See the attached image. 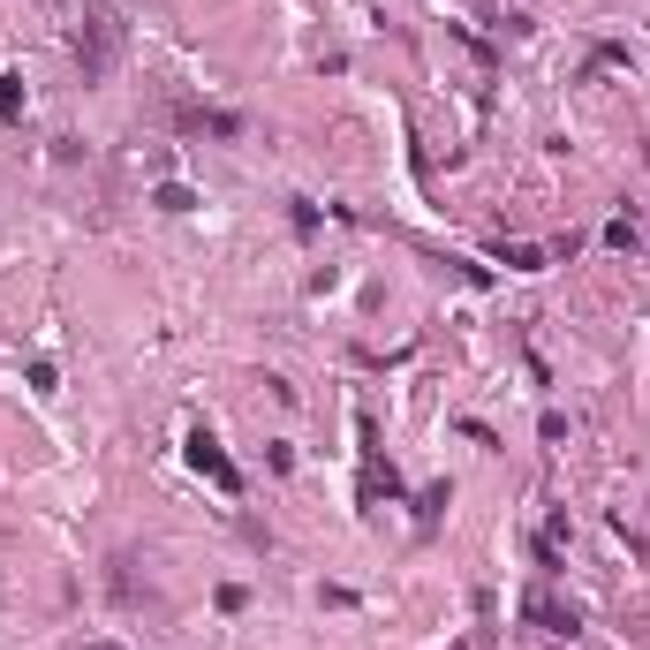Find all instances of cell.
<instances>
[{"label":"cell","mask_w":650,"mask_h":650,"mask_svg":"<svg viewBox=\"0 0 650 650\" xmlns=\"http://www.w3.org/2000/svg\"><path fill=\"white\" fill-rule=\"evenodd\" d=\"M122 46H129V23L114 8H84V23H76V68H84V84H107L114 61H122Z\"/></svg>","instance_id":"cell-1"},{"label":"cell","mask_w":650,"mask_h":650,"mask_svg":"<svg viewBox=\"0 0 650 650\" xmlns=\"http://www.w3.org/2000/svg\"><path fill=\"white\" fill-rule=\"evenodd\" d=\"M182 462L220 491V499H242V491H250V485H242V470L227 462V447H220V432H212V424H189V432H182Z\"/></svg>","instance_id":"cell-2"},{"label":"cell","mask_w":650,"mask_h":650,"mask_svg":"<svg viewBox=\"0 0 650 650\" xmlns=\"http://www.w3.org/2000/svg\"><path fill=\"white\" fill-rule=\"evenodd\" d=\"M174 129H182V137H212V145H242V129H250V122H242L235 107H182V114H174Z\"/></svg>","instance_id":"cell-3"},{"label":"cell","mask_w":650,"mask_h":650,"mask_svg":"<svg viewBox=\"0 0 650 650\" xmlns=\"http://www.w3.org/2000/svg\"><path fill=\"white\" fill-rule=\"evenodd\" d=\"M522 621H537L545 636H583V613H575V605H560V598L545 590V575H537V590L522 598Z\"/></svg>","instance_id":"cell-4"},{"label":"cell","mask_w":650,"mask_h":650,"mask_svg":"<svg viewBox=\"0 0 650 650\" xmlns=\"http://www.w3.org/2000/svg\"><path fill=\"white\" fill-rule=\"evenodd\" d=\"M605 68H636V46H628V38H598V46L583 53L575 84H590V76H605Z\"/></svg>","instance_id":"cell-5"},{"label":"cell","mask_w":650,"mask_h":650,"mask_svg":"<svg viewBox=\"0 0 650 650\" xmlns=\"http://www.w3.org/2000/svg\"><path fill=\"white\" fill-rule=\"evenodd\" d=\"M447 507H454V477H439V485H424V491H416V537H432Z\"/></svg>","instance_id":"cell-6"},{"label":"cell","mask_w":650,"mask_h":650,"mask_svg":"<svg viewBox=\"0 0 650 650\" xmlns=\"http://www.w3.org/2000/svg\"><path fill=\"white\" fill-rule=\"evenodd\" d=\"M598 242H605V250H613V258H636V250H643V227H636V220H628V212H613V220H605V235H598Z\"/></svg>","instance_id":"cell-7"},{"label":"cell","mask_w":650,"mask_h":650,"mask_svg":"<svg viewBox=\"0 0 650 650\" xmlns=\"http://www.w3.org/2000/svg\"><path fill=\"white\" fill-rule=\"evenodd\" d=\"M152 204H160L166 220H189V212H197V204H204V197H197V189H189V182H160V189H152Z\"/></svg>","instance_id":"cell-8"},{"label":"cell","mask_w":650,"mask_h":650,"mask_svg":"<svg viewBox=\"0 0 650 650\" xmlns=\"http://www.w3.org/2000/svg\"><path fill=\"white\" fill-rule=\"evenodd\" d=\"M23 107H30V91H23V68H0V122L15 129V122H23Z\"/></svg>","instance_id":"cell-9"},{"label":"cell","mask_w":650,"mask_h":650,"mask_svg":"<svg viewBox=\"0 0 650 650\" xmlns=\"http://www.w3.org/2000/svg\"><path fill=\"white\" fill-rule=\"evenodd\" d=\"M545 258L552 250H537V242H499V265L507 273H545Z\"/></svg>","instance_id":"cell-10"},{"label":"cell","mask_w":650,"mask_h":650,"mask_svg":"<svg viewBox=\"0 0 650 650\" xmlns=\"http://www.w3.org/2000/svg\"><path fill=\"white\" fill-rule=\"evenodd\" d=\"M288 204H296V212H288V220H296V235H318V220H325L318 204H311V197H288Z\"/></svg>","instance_id":"cell-11"},{"label":"cell","mask_w":650,"mask_h":650,"mask_svg":"<svg viewBox=\"0 0 650 650\" xmlns=\"http://www.w3.org/2000/svg\"><path fill=\"white\" fill-rule=\"evenodd\" d=\"M454 432H462V439H477V447H499V432H491L485 416H454Z\"/></svg>","instance_id":"cell-12"},{"label":"cell","mask_w":650,"mask_h":650,"mask_svg":"<svg viewBox=\"0 0 650 650\" xmlns=\"http://www.w3.org/2000/svg\"><path fill=\"white\" fill-rule=\"evenodd\" d=\"M537 439H545V447H560V439H567V416H560V409H545V416H537Z\"/></svg>","instance_id":"cell-13"},{"label":"cell","mask_w":650,"mask_h":650,"mask_svg":"<svg viewBox=\"0 0 650 650\" xmlns=\"http://www.w3.org/2000/svg\"><path fill=\"white\" fill-rule=\"evenodd\" d=\"M265 470H273V477H288V470H296V447H288V439H273V447H265Z\"/></svg>","instance_id":"cell-14"},{"label":"cell","mask_w":650,"mask_h":650,"mask_svg":"<svg viewBox=\"0 0 650 650\" xmlns=\"http://www.w3.org/2000/svg\"><path fill=\"white\" fill-rule=\"evenodd\" d=\"M212 605H220V613H242V605H250V590H242V583H220V590H212Z\"/></svg>","instance_id":"cell-15"},{"label":"cell","mask_w":650,"mask_h":650,"mask_svg":"<svg viewBox=\"0 0 650 650\" xmlns=\"http://www.w3.org/2000/svg\"><path fill=\"white\" fill-rule=\"evenodd\" d=\"M84 650H122V643H84Z\"/></svg>","instance_id":"cell-16"}]
</instances>
